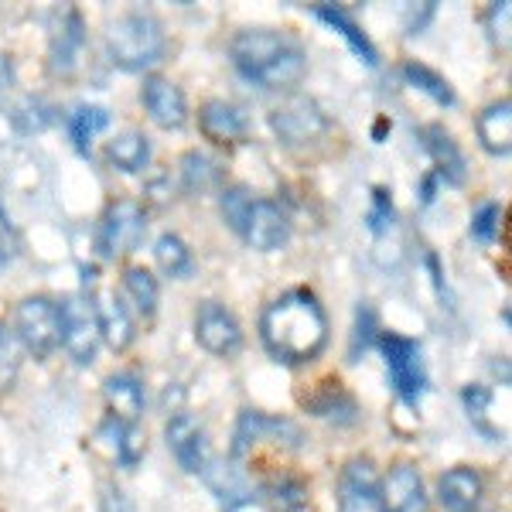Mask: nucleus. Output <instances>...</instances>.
<instances>
[{
	"mask_svg": "<svg viewBox=\"0 0 512 512\" xmlns=\"http://www.w3.org/2000/svg\"><path fill=\"white\" fill-rule=\"evenodd\" d=\"M229 59L243 79L263 89H294L308 72L301 45L270 28H246L229 45Z\"/></svg>",
	"mask_w": 512,
	"mask_h": 512,
	"instance_id": "nucleus-2",
	"label": "nucleus"
},
{
	"mask_svg": "<svg viewBox=\"0 0 512 512\" xmlns=\"http://www.w3.org/2000/svg\"><path fill=\"white\" fill-rule=\"evenodd\" d=\"M390 226H393V202L383 188H376L373 209H369V229H373V233H386Z\"/></svg>",
	"mask_w": 512,
	"mask_h": 512,
	"instance_id": "nucleus-38",
	"label": "nucleus"
},
{
	"mask_svg": "<svg viewBox=\"0 0 512 512\" xmlns=\"http://www.w3.org/2000/svg\"><path fill=\"white\" fill-rule=\"evenodd\" d=\"M379 349L386 355V373H390L393 390L407 403H417L427 390V369L420 359V345L407 335L386 332L379 338Z\"/></svg>",
	"mask_w": 512,
	"mask_h": 512,
	"instance_id": "nucleus-6",
	"label": "nucleus"
},
{
	"mask_svg": "<svg viewBox=\"0 0 512 512\" xmlns=\"http://www.w3.org/2000/svg\"><path fill=\"white\" fill-rule=\"evenodd\" d=\"M198 127L202 134L212 140V144H236L250 134V120L239 110L236 103H226V99H209V103L198 110Z\"/></svg>",
	"mask_w": 512,
	"mask_h": 512,
	"instance_id": "nucleus-16",
	"label": "nucleus"
},
{
	"mask_svg": "<svg viewBox=\"0 0 512 512\" xmlns=\"http://www.w3.org/2000/svg\"><path fill=\"white\" fill-rule=\"evenodd\" d=\"M164 28L154 14L130 11L106 28V55L123 72H147L164 59Z\"/></svg>",
	"mask_w": 512,
	"mask_h": 512,
	"instance_id": "nucleus-3",
	"label": "nucleus"
},
{
	"mask_svg": "<svg viewBox=\"0 0 512 512\" xmlns=\"http://www.w3.org/2000/svg\"><path fill=\"white\" fill-rule=\"evenodd\" d=\"M509 14H512L509 0H499L489 11V35L495 45H502V48H509Z\"/></svg>",
	"mask_w": 512,
	"mask_h": 512,
	"instance_id": "nucleus-39",
	"label": "nucleus"
},
{
	"mask_svg": "<svg viewBox=\"0 0 512 512\" xmlns=\"http://www.w3.org/2000/svg\"><path fill=\"white\" fill-rule=\"evenodd\" d=\"M478 140H482V147L495 158H506L512 151V103L509 99H495V103L485 106L482 113H478Z\"/></svg>",
	"mask_w": 512,
	"mask_h": 512,
	"instance_id": "nucleus-20",
	"label": "nucleus"
},
{
	"mask_svg": "<svg viewBox=\"0 0 512 512\" xmlns=\"http://www.w3.org/2000/svg\"><path fill=\"white\" fill-rule=\"evenodd\" d=\"M202 475H205V482H209V489L219 495V502L226 512H233L239 506H250L253 502L250 482H246L243 468H236L233 461H209Z\"/></svg>",
	"mask_w": 512,
	"mask_h": 512,
	"instance_id": "nucleus-19",
	"label": "nucleus"
},
{
	"mask_svg": "<svg viewBox=\"0 0 512 512\" xmlns=\"http://www.w3.org/2000/svg\"><path fill=\"white\" fill-rule=\"evenodd\" d=\"M65 123H69L72 144H76L79 151H89L93 137H99L106 127H110V113H106L103 106H76Z\"/></svg>",
	"mask_w": 512,
	"mask_h": 512,
	"instance_id": "nucleus-27",
	"label": "nucleus"
},
{
	"mask_svg": "<svg viewBox=\"0 0 512 512\" xmlns=\"http://www.w3.org/2000/svg\"><path fill=\"white\" fill-rule=\"evenodd\" d=\"M82 48H86V28H82L79 11H65L62 24L52 35V52H48V65L55 76H72L79 69Z\"/></svg>",
	"mask_w": 512,
	"mask_h": 512,
	"instance_id": "nucleus-17",
	"label": "nucleus"
},
{
	"mask_svg": "<svg viewBox=\"0 0 512 512\" xmlns=\"http://www.w3.org/2000/svg\"><path fill=\"white\" fill-rule=\"evenodd\" d=\"M338 512H383L379 478L369 458H352L338 478Z\"/></svg>",
	"mask_w": 512,
	"mask_h": 512,
	"instance_id": "nucleus-11",
	"label": "nucleus"
},
{
	"mask_svg": "<svg viewBox=\"0 0 512 512\" xmlns=\"http://www.w3.org/2000/svg\"><path fill=\"white\" fill-rule=\"evenodd\" d=\"M164 437H168V448L185 472H205V465H209V437H205L202 424L195 417L175 414L164 427Z\"/></svg>",
	"mask_w": 512,
	"mask_h": 512,
	"instance_id": "nucleus-13",
	"label": "nucleus"
},
{
	"mask_svg": "<svg viewBox=\"0 0 512 512\" xmlns=\"http://www.w3.org/2000/svg\"><path fill=\"white\" fill-rule=\"evenodd\" d=\"M315 18L325 21L328 28H335L338 35L349 41V48H352V52L359 55V59L366 62V65H376V62H379V55H376V48H373V41H369V35L349 18V14L342 11V7H315Z\"/></svg>",
	"mask_w": 512,
	"mask_h": 512,
	"instance_id": "nucleus-25",
	"label": "nucleus"
},
{
	"mask_svg": "<svg viewBox=\"0 0 512 512\" xmlns=\"http://www.w3.org/2000/svg\"><path fill=\"white\" fill-rule=\"evenodd\" d=\"M103 431L113 434V458H117L123 468L140 465V458H144V451H147V437L137 424H127V420L113 417V420H106Z\"/></svg>",
	"mask_w": 512,
	"mask_h": 512,
	"instance_id": "nucleus-26",
	"label": "nucleus"
},
{
	"mask_svg": "<svg viewBox=\"0 0 512 512\" xmlns=\"http://www.w3.org/2000/svg\"><path fill=\"white\" fill-rule=\"evenodd\" d=\"M106 158L123 175H137L151 161V140H147L144 130H123L106 144Z\"/></svg>",
	"mask_w": 512,
	"mask_h": 512,
	"instance_id": "nucleus-23",
	"label": "nucleus"
},
{
	"mask_svg": "<svg viewBox=\"0 0 512 512\" xmlns=\"http://www.w3.org/2000/svg\"><path fill=\"white\" fill-rule=\"evenodd\" d=\"M11 263V246L4 243V236H0V267H7Z\"/></svg>",
	"mask_w": 512,
	"mask_h": 512,
	"instance_id": "nucleus-42",
	"label": "nucleus"
},
{
	"mask_svg": "<svg viewBox=\"0 0 512 512\" xmlns=\"http://www.w3.org/2000/svg\"><path fill=\"white\" fill-rule=\"evenodd\" d=\"M18 373H21V345L11 328L0 321V393L11 390Z\"/></svg>",
	"mask_w": 512,
	"mask_h": 512,
	"instance_id": "nucleus-34",
	"label": "nucleus"
},
{
	"mask_svg": "<svg viewBox=\"0 0 512 512\" xmlns=\"http://www.w3.org/2000/svg\"><path fill=\"white\" fill-rule=\"evenodd\" d=\"M489 403H492V393L485 390V386H468L465 390V410H468V417H472V424L489 437H499L489 424Z\"/></svg>",
	"mask_w": 512,
	"mask_h": 512,
	"instance_id": "nucleus-35",
	"label": "nucleus"
},
{
	"mask_svg": "<svg viewBox=\"0 0 512 512\" xmlns=\"http://www.w3.org/2000/svg\"><path fill=\"white\" fill-rule=\"evenodd\" d=\"M140 99H144L147 113L151 120L158 123L164 130H181L188 120V103H185V93L175 86L171 79H147L144 89H140Z\"/></svg>",
	"mask_w": 512,
	"mask_h": 512,
	"instance_id": "nucleus-15",
	"label": "nucleus"
},
{
	"mask_svg": "<svg viewBox=\"0 0 512 512\" xmlns=\"http://www.w3.org/2000/svg\"><path fill=\"white\" fill-rule=\"evenodd\" d=\"M263 495H267L270 512H308V489L291 475L270 482L267 489H263Z\"/></svg>",
	"mask_w": 512,
	"mask_h": 512,
	"instance_id": "nucleus-31",
	"label": "nucleus"
},
{
	"mask_svg": "<svg viewBox=\"0 0 512 512\" xmlns=\"http://www.w3.org/2000/svg\"><path fill=\"white\" fill-rule=\"evenodd\" d=\"M260 338L263 349L287 366H304L318 359L328 345V318L315 294L291 291L280 294L277 301L267 304L260 318Z\"/></svg>",
	"mask_w": 512,
	"mask_h": 512,
	"instance_id": "nucleus-1",
	"label": "nucleus"
},
{
	"mask_svg": "<svg viewBox=\"0 0 512 512\" xmlns=\"http://www.w3.org/2000/svg\"><path fill=\"white\" fill-rule=\"evenodd\" d=\"M219 185V164L198 151H188L181 158V188L192 195H205Z\"/></svg>",
	"mask_w": 512,
	"mask_h": 512,
	"instance_id": "nucleus-28",
	"label": "nucleus"
},
{
	"mask_svg": "<svg viewBox=\"0 0 512 512\" xmlns=\"http://www.w3.org/2000/svg\"><path fill=\"white\" fill-rule=\"evenodd\" d=\"M59 315H62V342L59 345H65V352L72 355V362H79V366H93L99 342H103L93 301L72 294L59 304Z\"/></svg>",
	"mask_w": 512,
	"mask_h": 512,
	"instance_id": "nucleus-7",
	"label": "nucleus"
},
{
	"mask_svg": "<svg viewBox=\"0 0 512 512\" xmlns=\"http://www.w3.org/2000/svg\"><path fill=\"white\" fill-rule=\"evenodd\" d=\"M482 475L475 468H451L437 478V499H441L444 512H475L478 502H482Z\"/></svg>",
	"mask_w": 512,
	"mask_h": 512,
	"instance_id": "nucleus-18",
	"label": "nucleus"
},
{
	"mask_svg": "<svg viewBox=\"0 0 512 512\" xmlns=\"http://www.w3.org/2000/svg\"><path fill=\"white\" fill-rule=\"evenodd\" d=\"M379 502H383V512H431L424 478H420L417 465L400 461L396 468H390L386 482L379 485Z\"/></svg>",
	"mask_w": 512,
	"mask_h": 512,
	"instance_id": "nucleus-12",
	"label": "nucleus"
},
{
	"mask_svg": "<svg viewBox=\"0 0 512 512\" xmlns=\"http://www.w3.org/2000/svg\"><path fill=\"white\" fill-rule=\"evenodd\" d=\"M195 338L205 352L212 355H233L243 345V328L233 311L219 301H205L195 311Z\"/></svg>",
	"mask_w": 512,
	"mask_h": 512,
	"instance_id": "nucleus-9",
	"label": "nucleus"
},
{
	"mask_svg": "<svg viewBox=\"0 0 512 512\" xmlns=\"http://www.w3.org/2000/svg\"><path fill=\"white\" fill-rule=\"evenodd\" d=\"M431 14H434V4H424V7H420V14L414 11V7H410V11H407V35H417Z\"/></svg>",
	"mask_w": 512,
	"mask_h": 512,
	"instance_id": "nucleus-40",
	"label": "nucleus"
},
{
	"mask_svg": "<svg viewBox=\"0 0 512 512\" xmlns=\"http://www.w3.org/2000/svg\"><path fill=\"white\" fill-rule=\"evenodd\" d=\"M250 202H253V195H250V188H243V185L222 192V216H226V222L236 233H239V226H243V216H246V209H250Z\"/></svg>",
	"mask_w": 512,
	"mask_h": 512,
	"instance_id": "nucleus-36",
	"label": "nucleus"
},
{
	"mask_svg": "<svg viewBox=\"0 0 512 512\" xmlns=\"http://www.w3.org/2000/svg\"><path fill=\"white\" fill-rule=\"evenodd\" d=\"M11 86H14V59L0 52V96H4Z\"/></svg>",
	"mask_w": 512,
	"mask_h": 512,
	"instance_id": "nucleus-41",
	"label": "nucleus"
},
{
	"mask_svg": "<svg viewBox=\"0 0 512 512\" xmlns=\"http://www.w3.org/2000/svg\"><path fill=\"white\" fill-rule=\"evenodd\" d=\"M499 219H502V209L495 202L478 205V212L472 216V236L478 243H492L495 233H499Z\"/></svg>",
	"mask_w": 512,
	"mask_h": 512,
	"instance_id": "nucleus-37",
	"label": "nucleus"
},
{
	"mask_svg": "<svg viewBox=\"0 0 512 512\" xmlns=\"http://www.w3.org/2000/svg\"><path fill=\"white\" fill-rule=\"evenodd\" d=\"M52 120H55L52 106H48L45 99H38V96H28L18 110L11 113V123L21 130V134H41V130H45Z\"/></svg>",
	"mask_w": 512,
	"mask_h": 512,
	"instance_id": "nucleus-33",
	"label": "nucleus"
},
{
	"mask_svg": "<svg viewBox=\"0 0 512 512\" xmlns=\"http://www.w3.org/2000/svg\"><path fill=\"white\" fill-rule=\"evenodd\" d=\"M103 393H106V403H110V410L117 420L137 424V417L144 414V386H140V379L134 373L110 376L103 386Z\"/></svg>",
	"mask_w": 512,
	"mask_h": 512,
	"instance_id": "nucleus-22",
	"label": "nucleus"
},
{
	"mask_svg": "<svg viewBox=\"0 0 512 512\" xmlns=\"http://www.w3.org/2000/svg\"><path fill=\"white\" fill-rule=\"evenodd\" d=\"M270 127H274L280 144L308 147L325 137L328 117L321 113V106L311 96H287L284 103L274 106V113H270Z\"/></svg>",
	"mask_w": 512,
	"mask_h": 512,
	"instance_id": "nucleus-5",
	"label": "nucleus"
},
{
	"mask_svg": "<svg viewBox=\"0 0 512 512\" xmlns=\"http://www.w3.org/2000/svg\"><path fill=\"white\" fill-rule=\"evenodd\" d=\"M420 137H424V147L431 151V158L437 164V171H441V178L451 181V185H461V181H465V154L458 151V144L451 140L448 130L424 127V130H420Z\"/></svg>",
	"mask_w": 512,
	"mask_h": 512,
	"instance_id": "nucleus-24",
	"label": "nucleus"
},
{
	"mask_svg": "<svg viewBox=\"0 0 512 512\" xmlns=\"http://www.w3.org/2000/svg\"><path fill=\"white\" fill-rule=\"evenodd\" d=\"M239 236H243L253 250L274 253L291 239V222L280 212V205L267 202V198H253L243 216V226H239Z\"/></svg>",
	"mask_w": 512,
	"mask_h": 512,
	"instance_id": "nucleus-10",
	"label": "nucleus"
},
{
	"mask_svg": "<svg viewBox=\"0 0 512 512\" xmlns=\"http://www.w3.org/2000/svg\"><path fill=\"white\" fill-rule=\"evenodd\" d=\"M96 308V321H99V335L110 342L113 352H123L130 349V342H134V321H130L127 308L120 304L117 294H103L99 301L93 304Z\"/></svg>",
	"mask_w": 512,
	"mask_h": 512,
	"instance_id": "nucleus-21",
	"label": "nucleus"
},
{
	"mask_svg": "<svg viewBox=\"0 0 512 512\" xmlns=\"http://www.w3.org/2000/svg\"><path fill=\"white\" fill-rule=\"evenodd\" d=\"M123 291H127L130 301L137 304V311L144 318H154V311H158V280L147 267H130L127 274H123Z\"/></svg>",
	"mask_w": 512,
	"mask_h": 512,
	"instance_id": "nucleus-29",
	"label": "nucleus"
},
{
	"mask_svg": "<svg viewBox=\"0 0 512 512\" xmlns=\"http://www.w3.org/2000/svg\"><path fill=\"white\" fill-rule=\"evenodd\" d=\"M403 79H407L414 89H420V93L431 96L434 103H441V106H451V103H454V93H451L448 79L437 76V72H434V69H427V65L407 62V65H403Z\"/></svg>",
	"mask_w": 512,
	"mask_h": 512,
	"instance_id": "nucleus-32",
	"label": "nucleus"
},
{
	"mask_svg": "<svg viewBox=\"0 0 512 512\" xmlns=\"http://www.w3.org/2000/svg\"><path fill=\"white\" fill-rule=\"evenodd\" d=\"M263 437H277V441H287L291 448L301 444V431L291 424V420H280V417H267L260 410H243L233 434V458H243L253 444H260Z\"/></svg>",
	"mask_w": 512,
	"mask_h": 512,
	"instance_id": "nucleus-14",
	"label": "nucleus"
},
{
	"mask_svg": "<svg viewBox=\"0 0 512 512\" xmlns=\"http://www.w3.org/2000/svg\"><path fill=\"white\" fill-rule=\"evenodd\" d=\"M147 233V216L134 198H120L106 209L103 222H99V236L96 246L103 256H127L140 246V239Z\"/></svg>",
	"mask_w": 512,
	"mask_h": 512,
	"instance_id": "nucleus-8",
	"label": "nucleus"
},
{
	"mask_svg": "<svg viewBox=\"0 0 512 512\" xmlns=\"http://www.w3.org/2000/svg\"><path fill=\"white\" fill-rule=\"evenodd\" d=\"M154 260L168 277H188L192 274V250L185 246V239L175 233H164L154 243Z\"/></svg>",
	"mask_w": 512,
	"mask_h": 512,
	"instance_id": "nucleus-30",
	"label": "nucleus"
},
{
	"mask_svg": "<svg viewBox=\"0 0 512 512\" xmlns=\"http://www.w3.org/2000/svg\"><path fill=\"white\" fill-rule=\"evenodd\" d=\"M14 338L24 352H31L35 359H48L62 342V315L59 304L45 294L24 297L14 315Z\"/></svg>",
	"mask_w": 512,
	"mask_h": 512,
	"instance_id": "nucleus-4",
	"label": "nucleus"
}]
</instances>
